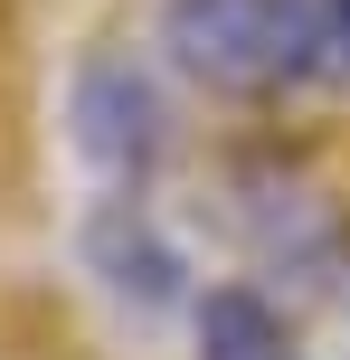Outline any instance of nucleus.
Here are the masks:
<instances>
[{"instance_id":"obj_5","label":"nucleus","mask_w":350,"mask_h":360,"mask_svg":"<svg viewBox=\"0 0 350 360\" xmlns=\"http://www.w3.org/2000/svg\"><path fill=\"white\" fill-rule=\"evenodd\" d=\"M189 313H199V360H303L265 285H208Z\"/></svg>"},{"instance_id":"obj_4","label":"nucleus","mask_w":350,"mask_h":360,"mask_svg":"<svg viewBox=\"0 0 350 360\" xmlns=\"http://www.w3.org/2000/svg\"><path fill=\"white\" fill-rule=\"evenodd\" d=\"M76 256H86V275L105 285V304H123L133 323H161V313L199 304V275H189V247L152 218L142 190H114L86 209V228H76Z\"/></svg>"},{"instance_id":"obj_3","label":"nucleus","mask_w":350,"mask_h":360,"mask_svg":"<svg viewBox=\"0 0 350 360\" xmlns=\"http://www.w3.org/2000/svg\"><path fill=\"white\" fill-rule=\"evenodd\" d=\"M67 143L114 190H142L170 162L180 114H170V86L152 76V57H133V48H86L76 57V76H67Z\"/></svg>"},{"instance_id":"obj_6","label":"nucleus","mask_w":350,"mask_h":360,"mask_svg":"<svg viewBox=\"0 0 350 360\" xmlns=\"http://www.w3.org/2000/svg\"><path fill=\"white\" fill-rule=\"evenodd\" d=\"M313 95H350V0H313Z\"/></svg>"},{"instance_id":"obj_2","label":"nucleus","mask_w":350,"mask_h":360,"mask_svg":"<svg viewBox=\"0 0 350 360\" xmlns=\"http://www.w3.org/2000/svg\"><path fill=\"white\" fill-rule=\"evenodd\" d=\"M227 228L265 266V294L284 285V294H332V304H350V209L303 162H284V152L237 162L227 171Z\"/></svg>"},{"instance_id":"obj_1","label":"nucleus","mask_w":350,"mask_h":360,"mask_svg":"<svg viewBox=\"0 0 350 360\" xmlns=\"http://www.w3.org/2000/svg\"><path fill=\"white\" fill-rule=\"evenodd\" d=\"M152 48L227 105L313 95V0H161Z\"/></svg>"}]
</instances>
